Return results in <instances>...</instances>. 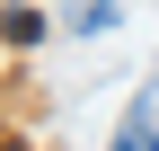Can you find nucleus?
Instances as JSON below:
<instances>
[{"mask_svg": "<svg viewBox=\"0 0 159 151\" xmlns=\"http://www.w3.org/2000/svg\"><path fill=\"white\" fill-rule=\"evenodd\" d=\"M0 36H9V45H35V36H44V18H35V9H9V18H0Z\"/></svg>", "mask_w": 159, "mask_h": 151, "instance_id": "f257e3e1", "label": "nucleus"}, {"mask_svg": "<svg viewBox=\"0 0 159 151\" xmlns=\"http://www.w3.org/2000/svg\"><path fill=\"white\" fill-rule=\"evenodd\" d=\"M71 27H80V36H97V27H115V0H80V9H71Z\"/></svg>", "mask_w": 159, "mask_h": 151, "instance_id": "f03ea898", "label": "nucleus"}, {"mask_svg": "<svg viewBox=\"0 0 159 151\" xmlns=\"http://www.w3.org/2000/svg\"><path fill=\"white\" fill-rule=\"evenodd\" d=\"M115 151H159V124H124V134H115Z\"/></svg>", "mask_w": 159, "mask_h": 151, "instance_id": "7ed1b4c3", "label": "nucleus"}, {"mask_svg": "<svg viewBox=\"0 0 159 151\" xmlns=\"http://www.w3.org/2000/svg\"><path fill=\"white\" fill-rule=\"evenodd\" d=\"M133 116H142V124H159V80L142 89V107H133Z\"/></svg>", "mask_w": 159, "mask_h": 151, "instance_id": "20e7f679", "label": "nucleus"}]
</instances>
